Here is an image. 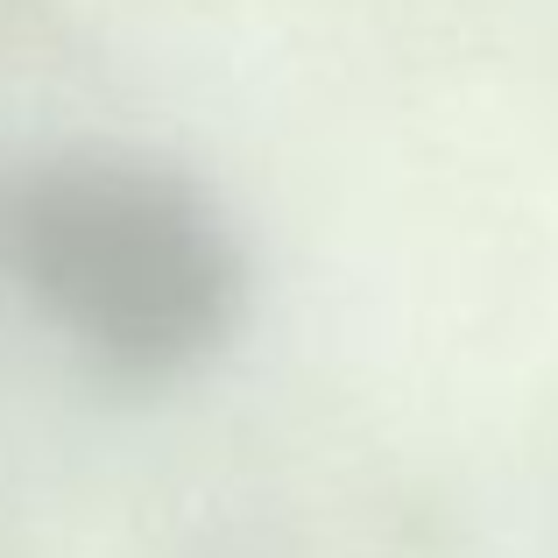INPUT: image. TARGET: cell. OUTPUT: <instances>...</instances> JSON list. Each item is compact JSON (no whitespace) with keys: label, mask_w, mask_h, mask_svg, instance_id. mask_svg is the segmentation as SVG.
Listing matches in <instances>:
<instances>
[{"label":"cell","mask_w":558,"mask_h":558,"mask_svg":"<svg viewBox=\"0 0 558 558\" xmlns=\"http://www.w3.org/2000/svg\"><path fill=\"white\" fill-rule=\"evenodd\" d=\"M0 247L57 332L128 389L219 354L247 318V255L191 170L71 149L8 191Z\"/></svg>","instance_id":"obj_1"}]
</instances>
